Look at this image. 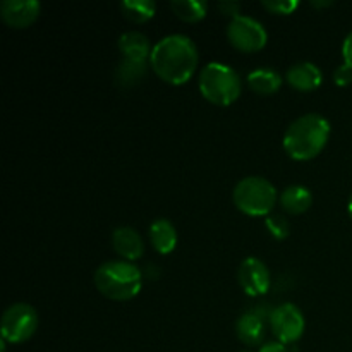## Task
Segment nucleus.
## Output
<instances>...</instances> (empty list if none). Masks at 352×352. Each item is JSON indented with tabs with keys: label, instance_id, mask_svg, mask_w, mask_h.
<instances>
[{
	"label": "nucleus",
	"instance_id": "nucleus-6",
	"mask_svg": "<svg viewBox=\"0 0 352 352\" xmlns=\"http://www.w3.org/2000/svg\"><path fill=\"white\" fill-rule=\"evenodd\" d=\"M36 309L28 302H14L3 311L0 322V333L2 340L7 344H24L34 336L38 330Z\"/></svg>",
	"mask_w": 352,
	"mask_h": 352
},
{
	"label": "nucleus",
	"instance_id": "nucleus-8",
	"mask_svg": "<svg viewBox=\"0 0 352 352\" xmlns=\"http://www.w3.org/2000/svg\"><path fill=\"white\" fill-rule=\"evenodd\" d=\"M268 323H270L272 333L275 336L277 342L284 344V346L298 342L306 329L305 315L292 302H284V305L272 309Z\"/></svg>",
	"mask_w": 352,
	"mask_h": 352
},
{
	"label": "nucleus",
	"instance_id": "nucleus-22",
	"mask_svg": "<svg viewBox=\"0 0 352 352\" xmlns=\"http://www.w3.org/2000/svg\"><path fill=\"white\" fill-rule=\"evenodd\" d=\"M261 7L268 10L270 14H277V16H291L296 9L299 7V2L296 0H263Z\"/></svg>",
	"mask_w": 352,
	"mask_h": 352
},
{
	"label": "nucleus",
	"instance_id": "nucleus-20",
	"mask_svg": "<svg viewBox=\"0 0 352 352\" xmlns=\"http://www.w3.org/2000/svg\"><path fill=\"white\" fill-rule=\"evenodd\" d=\"M170 9L184 23H199L208 12V3L203 0H174Z\"/></svg>",
	"mask_w": 352,
	"mask_h": 352
},
{
	"label": "nucleus",
	"instance_id": "nucleus-14",
	"mask_svg": "<svg viewBox=\"0 0 352 352\" xmlns=\"http://www.w3.org/2000/svg\"><path fill=\"white\" fill-rule=\"evenodd\" d=\"M117 47H119L122 58L143 62H150L151 50H153L146 34L140 33V31H127V33L120 34Z\"/></svg>",
	"mask_w": 352,
	"mask_h": 352
},
{
	"label": "nucleus",
	"instance_id": "nucleus-21",
	"mask_svg": "<svg viewBox=\"0 0 352 352\" xmlns=\"http://www.w3.org/2000/svg\"><path fill=\"white\" fill-rule=\"evenodd\" d=\"M265 227H267L268 234L274 237L275 241H284L287 239L289 234H291V223L280 213H270V215L265 219Z\"/></svg>",
	"mask_w": 352,
	"mask_h": 352
},
{
	"label": "nucleus",
	"instance_id": "nucleus-4",
	"mask_svg": "<svg viewBox=\"0 0 352 352\" xmlns=\"http://www.w3.org/2000/svg\"><path fill=\"white\" fill-rule=\"evenodd\" d=\"M199 93L210 103L219 107H229L243 93V81L230 65L220 62H210L201 69L198 78Z\"/></svg>",
	"mask_w": 352,
	"mask_h": 352
},
{
	"label": "nucleus",
	"instance_id": "nucleus-28",
	"mask_svg": "<svg viewBox=\"0 0 352 352\" xmlns=\"http://www.w3.org/2000/svg\"><path fill=\"white\" fill-rule=\"evenodd\" d=\"M347 213H349V217H351V220H352V195H351V198H349V203H347Z\"/></svg>",
	"mask_w": 352,
	"mask_h": 352
},
{
	"label": "nucleus",
	"instance_id": "nucleus-12",
	"mask_svg": "<svg viewBox=\"0 0 352 352\" xmlns=\"http://www.w3.org/2000/svg\"><path fill=\"white\" fill-rule=\"evenodd\" d=\"M113 251L126 261H136L144 254L143 237L133 227H117L112 232Z\"/></svg>",
	"mask_w": 352,
	"mask_h": 352
},
{
	"label": "nucleus",
	"instance_id": "nucleus-27",
	"mask_svg": "<svg viewBox=\"0 0 352 352\" xmlns=\"http://www.w3.org/2000/svg\"><path fill=\"white\" fill-rule=\"evenodd\" d=\"M332 6V2H329V0H327V2H318V0H313L311 2V7H315V9H322V7H330Z\"/></svg>",
	"mask_w": 352,
	"mask_h": 352
},
{
	"label": "nucleus",
	"instance_id": "nucleus-29",
	"mask_svg": "<svg viewBox=\"0 0 352 352\" xmlns=\"http://www.w3.org/2000/svg\"><path fill=\"white\" fill-rule=\"evenodd\" d=\"M243 352H254V351H248V349H246V351H243ZM256 352H258V351H256Z\"/></svg>",
	"mask_w": 352,
	"mask_h": 352
},
{
	"label": "nucleus",
	"instance_id": "nucleus-26",
	"mask_svg": "<svg viewBox=\"0 0 352 352\" xmlns=\"http://www.w3.org/2000/svg\"><path fill=\"white\" fill-rule=\"evenodd\" d=\"M258 352H291L287 349V346H284V344L280 342H268V344H263V346L258 349Z\"/></svg>",
	"mask_w": 352,
	"mask_h": 352
},
{
	"label": "nucleus",
	"instance_id": "nucleus-3",
	"mask_svg": "<svg viewBox=\"0 0 352 352\" xmlns=\"http://www.w3.org/2000/svg\"><path fill=\"white\" fill-rule=\"evenodd\" d=\"M143 272L133 261H103L93 274L96 291L110 301L126 302L136 298L143 285Z\"/></svg>",
	"mask_w": 352,
	"mask_h": 352
},
{
	"label": "nucleus",
	"instance_id": "nucleus-5",
	"mask_svg": "<svg viewBox=\"0 0 352 352\" xmlns=\"http://www.w3.org/2000/svg\"><path fill=\"white\" fill-rule=\"evenodd\" d=\"M277 199V188L261 175H248L234 186V205L248 217H265L267 219L274 212Z\"/></svg>",
	"mask_w": 352,
	"mask_h": 352
},
{
	"label": "nucleus",
	"instance_id": "nucleus-16",
	"mask_svg": "<svg viewBox=\"0 0 352 352\" xmlns=\"http://www.w3.org/2000/svg\"><path fill=\"white\" fill-rule=\"evenodd\" d=\"M278 201L289 215H302L311 208L313 195L306 186L292 184L280 192Z\"/></svg>",
	"mask_w": 352,
	"mask_h": 352
},
{
	"label": "nucleus",
	"instance_id": "nucleus-25",
	"mask_svg": "<svg viewBox=\"0 0 352 352\" xmlns=\"http://www.w3.org/2000/svg\"><path fill=\"white\" fill-rule=\"evenodd\" d=\"M342 57H344V62H346L347 65H351V67H352V31L349 34H347L346 38H344Z\"/></svg>",
	"mask_w": 352,
	"mask_h": 352
},
{
	"label": "nucleus",
	"instance_id": "nucleus-9",
	"mask_svg": "<svg viewBox=\"0 0 352 352\" xmlns=\"http://www.w3.org/2000/svg\"><path fill=\"white\" fill-rule=\"evenodd\" d=\"M237 278H239L243 291L251 298H260L270 291V270L260 258L248 256L246 260H243L239 272H237Z\"/></svg>",
	"mask_w": 352,
	"mask_h": 352
},
{
	"label": "nucleus",
	"instance_id": "nucleus-18",
	"mask_svg": "<svg viewBox=\"0 0 352 352\" xmlns=\"http://www.w3.org/2000/svg\"><path fill=\"white\" fill-rule=\"evenodd\" d=\"M150 62L143 60H131V58H122L117 64L116 69V85L122 89H131L140 85L146 76Z\"/></svg>",
	"mask_w": 352,
	"mask_h": 352
},
{
	"label": "nucleus",
	"instance_id": "nucleus-23",
	"mask_svg": "<svg viewBox=\"0 0 352 352\" xmlns=\"http://www.w3.org/2000/svg\"><path fill=\"white\" fill-rule=\"evenodd\" d=\"M217 9L220 10L222 16L229 17V19L232 21L241 16V9H243V6H241L239 2H236V0H222V2L217 3Z\"/></svg>",
	"mask_w": 352,
	"mask_h": 352
},
{
	"label": "nucleus",
	"instance_id": "nucleus-19",
	"mask_svg": "<svg viewBox=\"0 0 352 352\" xmlns=\"http://www.w3.org/2000/svg\"><path fill=\"white\" fill-rule=\"evenodd\" d=\"M120 12L134 24H144L157 14V3L153 0H122Z\"/></svg>",
	"mask_w": 352,
	"mask_h": 352
},
{
	"label": "nucleus",
	"instance_id": "nucleus-15",
	"mask_svg": "<svg viewBox=\"0 0 352 352\" xmlns=\"http://www.w3.org/2000/svg\"><path fill=\"white\" fill-rule=\"evenodd\" d=\"M150 243L158 254H170L177 246V229L168 219H157L150 226Z\"/></svg>",
	"mask_w": 352,
	"mask_h": 352
},
{
	"label": "nucleus",
	"instance_id": "nucleus-17",
	"mask_svg": "<svg viewBox=\"0 0 352 352\" xmlns=\"http://www.w3.org/2000/svg\"><path fill=\"white\" fill-rule=\"evenodd\" d=\"M248 86L253 93L260 96L275 95L282 88V76L272 67H258L251 71L246 78Z\"/></svg>",
	"mask_w": 352,
	"mask_h": 352
},
{
	"label": "nucleus",
	"instance_id": "nucleus-10",
	"mask_svg": "<svg viewBox=\"0 0 352 352\" xmlns=\"http://www.w3.org/2000/svg\"><path fill=\"white\" fill-rule=\"evenodd\" d=\"M40 12L41 3L38 0H3L0 3V17L12 30L30 28Z\"/></svg>",
	"mask_w": 352,
	"mask_h": 352
},
{
	"label": "nucleus",
	"instance_id": "nucleus-11",
	"mask_svg": "<svg viewBox=\"0 0 352 352\" xmlns=\"http://www.w3.org/2000/svg\"><path fill=\"white\" fill-rule=\"evenodd\" d=\"M285 81L289 82V86L298 91L308 93L315 91L322 86L323 82V72L313 62H298V64L291 65L285 72Z\"/></svg>",
	"mask_w": 352,
	"mask_h": 352
},
{
	"label": "nucleus",
	"instance_id": "nucleus-7",
	"mask_svg": "<svg viewBox=\"0 0 352 352\" xmlns=\"http://www.w3.org/2000/svg\"><path fill=\"white\" fill-rule=\"evenodd\" d=\"M227 40L243 54H256L267 45L268 33L260 21L241 14L227 24Z\"/></svg>",
	"mask_w": 352,
	"mask_h": 352
},
{
	"label": "nucleus",
	"instance_id": "nucleus-13",
	"mask_svg": "<svg viewBox=\"0 0 352 352\" xmlns=\"http://www.w3.org/2000/svg\"><path fill=\"white\" fill-rule=\"evenodd\" d=\"M236 336L244 346L260 347L265 340V320L254 311L243 313L236 322Z\"/></svg>",
	"mask_w": 352,
	"mask_h": 352
},
{
	"label": "nucleus",
	"instance_id": "nucleus-24",
	"mask_svg": "<svg viewBox=\"0 0 352 352\" xmlns=\"http://www.w3.org/2000/svg\"><path fill=\"white\" fill-rule=\"evenodd\" d=\"M333 82H336L337 86H340V88H344V86H349L352 82V67L351 65H347L346 62H344V64H340L339 67L333 71Z\"/></svg>",
	"mask_w": 352,
	"mask_h": 352
},
{
	"label": "nucleus",
	"instance_id": "nucleus-1",
	"mask_svg": "<svg viewBox=\"0 0 352 352\" xmlns=\"http://www.w3.org/2000/svg\"><path fill=\"white\" fill-rule=\"evenodd\" d=\"M199 54L195 41L186 34H167L153 45L150 67L164 82L182 86L195 76Z\"/></svg>",
	"mask_w": 352,
	"mask_h": 352
},
{
	"label": "nucleus",
	"instance_id": "nucleus-2",
	"mask_svg": "<svg viewBox=\"0 0 352 352\" xmlns=\"http://www.w3.org/2000/svg\"><path fill=\"white\" fill-rule=\"evenodd\" d=\"M330 131V122L320 113H305L298 117L285 129L282 140L285 153L299 162L313 160L329 143Z\"/></svg>",
	"mask_w": 352,
	"mask_h": 352
}]
</instances>
